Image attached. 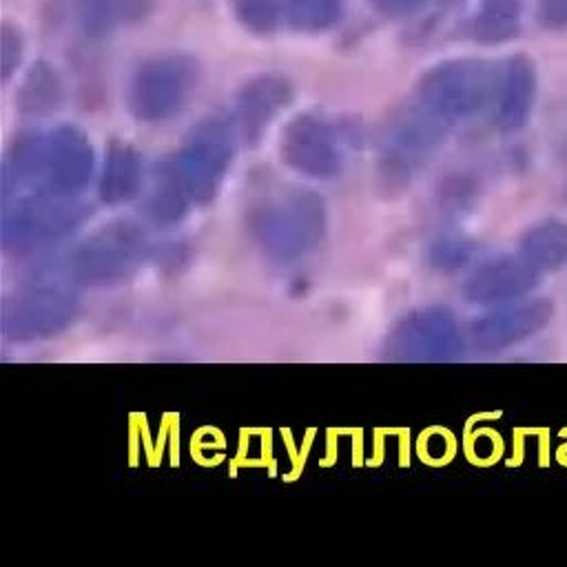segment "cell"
<instances>
[{
    "instance_id": "cell-1",
    "label": "cell",
    "mask_w": 567,
    "mask_h": 567,
    "mask_svg": "<svg viewBox=\"0 0 567 567\" xmlns=\"http://www.w3.org/2000/svg\"><path fill=\"white\" fill-rule=\"evenodd\" d=\"M197 82V64L188 55L146 60L131 84V111L140 120H166L182 111Z\"/></svg>"
},
{
    "instance_id": "cell-8",
    "label": "cell",
    "mask_w": 567,
    "mask_h": 567,
    "mask_svg": "<svg viewBox=\"0 0 567 567\" xmlns=\"http://www.w3.org/2000/svg\"><path fill=\"white\" fill-rule=\"evenodd\" d=\"M153 0H78V16L93 35L111 33L142 20Z\"/></svg>"
},
{
    "instance_id": "cell-6",
    "label": "cell",
    "mask_w": 567,
    "mask_h": 567,
    "mask_svg": "<svg viewBox=\"0 0 567 567\" xmlns=\"http://www.w3.org/2000/svg\"><path fill=\"white\" fill-rule=\"evenodd\" d=\"M284 151L292 166L317 175L330 173L339 164V148L330 128L308 115L290 124L284 140Z\"/></svg>"
},
{
    "instance_id": "cell-12",
    "label": "cell",
    "mask_w": 567,
    "mask_h": 567,
    "mask_svg": "<svg viewBox=\"0 0 567 567\" xmlns=\"http://www.w3.org/2000/svg\"><path fill=\"white\" fill-rule=\"evenodd\" d=\"M237 20L255 33H270L281 16V0H230Z\"/></svg>"
},
{
    "instance_id": "cell-4",
    "label": "cell",
    "mask_w": 567,
    "mask_h": 567,
    "mask_svg": "<svg viewBox=\"0 0 567 567\" xmlns=\"http://www.w3.org/2000/svg\"><path fill=\"white\" fill-rule=\"evenodd\" d=\"M536 284L538 270L520 255H498L470 275L465 281V297L485 306L509 303L534 290Z\"/></svg>"
},
{
    "instance_id": "cell-9",
    "label": "cell",
    "mask_w": 567,
    "mask_h": 567,
    "mask_svg": "<svg viewBox=\"0 0 567 567\" xmlns=\"http://www.w3.org/2000/svg\"><path fill=\"white\" fill-rule=\"evenodd\" d=\"M520 0H481L472 20V35L483 44H498L518 33Z\"/></svg>"
},
{
    "instance_id": "cell-2",
    "label": "cell",
    "mask_w": 567,
    "mask_h": 567,
    "mask_svg": "<svg viewBox=\"0 0 567 567\" xmlns=\"http://www.w3.org/2000/svg\"><path fill=\"white\" fill-rule=\"evenodd\" d=\"M496 91L492 69L478 60H452L432 69L421 82V100L439 117L476 113Z\"/></svg>"
},
{
    "instance_id": "cell-15",
    "label": "cell",
    "mask_w": 567,
    "mask_h": 567,
    "mask_svg": "<svg viewBox=\"0 0 567 567\" xmlns=\"http://www.w3.org/2000/svg\"><path fill=\"white\" fill-rule=\"evenodd\" d=\"M20 53V40L18 33L11 27L2 29V64H4V75H9V60L18 58Z\"/></svg>"
},
{
    "instance_id": "cell-10",
    "label": "cell",
    "mask_w": 567,
    "mask_h": 567,
    "mask_svg": "<svg viewBox=\"0 0 567 567\" xmlns=\"http://www.w3.org/2000/svg\"><path fill=\"white\" fill-rule=\"evenodd\" d=\"M290 91L284 80L279 78H259L255 80L241 95L239 109L246 128H257L264 122L270 120L272 113L279 111L281 104H286Z\"/></svg>"
},
{
    "instance_id": "cell-13",
    "label": "cell",
    "mask_w": 567,
    "mask_h": 567,
    "mask_svg": "<svg viewBox=\"0 0 567 567\" xmlns=\"http://www.w3.org/2000/svg\"><path fill=\"white\" fill-rule=\"evenodd\" d=\"M474 246L465 239H447L441 244V266L445 270H456L470 261Z\"/></svg>"
},
{
    "instance_id": "cell-16",
    "label": "cell",
    "mask_w": 567,
    "mask_h": 567,
    "mask_svg": "<svg viewBox=\"0 0 567 567\" xmlns=\"http://www.w3.org/2000/svg\"><path fill=\"white\" fill-rule=\"evenodd\" d=\"M383 11L388 13H405L410 9H414L421 0H374Z\"/></svg>"
},
{
    "instance_id": "cell-7",
    "label": "cell",
    "mask_w": 567,
    "mask_h": 567,
    "mask_svg": "<svg viewBox=\"0 0 567 567\" xmlns=\"http://www.w3.org/2000/svg\"><path fill=\"white\" fill-rule=\"evenodd\" d=\"M518 255L538 272L567 268V221L545 217L529 226L518 241Z\"/></svg>"
},
{
    "instance_id": "cell-5",
    "label": "cell",
    "mask_w": 567,
    "mask_h": 567,
    "mask_svg": "<svg viewBox=\"0 0 567 567\" xmlns=\"http://www.w3.org/2000/svg\"><path fill=\"white\" fill-rule=\"evenodd\" d=\"M536 100V69L529 58H512L496 82V124L505 133L525 126Z\"/></svg>"
},
{
    "instance_id": "cell-14",
    "label": "cell",
    "mask_w": 567,
    "mask_h": 567,
    "mask_svg": "<svg viewBox=\"0 0 567 567\" xmlns=\"http://www.w3.org/2000/svg\"><path fill=\"white\" fill-rule=\"evenodd\" d=\"M538 22L545 29H565L567 0H538Z\"/></svg>"
},
{
    "instance_id": "cell-11",
    "label": "cell",
    "mask_w": 567,
    "mask_h": 567,
    "mask_svg": "<svg viewBox=\"0 0 567 567\" xmlns=\"http://www.w3.org/2000/svg\"><path fill=\"white\" fill-rule=\"evenodd\" d=\"M286 16L295 29L321 31L341 16V0H286Z\"/></svg>"
},
{
    "instance_id": "cell-3",
    "label": "cell",
    "mask_w": 567,
    "mask_h": 567,
    "mask_svg": "<svg viewBox=\"0 0 567 567\" xmlns=\"http://www.w3.org/2000/svg\"><path fill=\"white\" fill-rule=\"evenodd\" d=\"M551 317L554 303L549 299H525L478 317L472 326V337L483 350H503L545 330Z\"/></svg>"
}]
</instances>
